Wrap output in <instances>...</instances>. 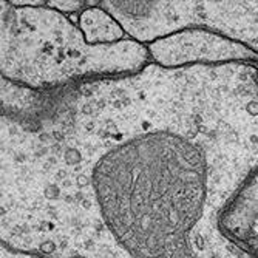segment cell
<instances>
[{
    "mask_svg": "<svg viewBox=\"0 0 258 258\" xmlns=\"http://www.w3.org/2000/svg\"><path fill=\"white\" fill-rule=\"evenodd\" d=\"M93 182L102 218L135 258H200L189 233L203 215L207 162L184 138L155 132L107 153Z\"/></svg>",
    "mask_w": 258,
    "mask_h": 258,
    "instance_id": "6da1fadb",
    "label": "cell"
},
{
    "mask_svg": "<svg viewBox=\"0 0 258 258\" xmlns=\"http://www.w3.org/2000/svg\"><path fill=\"white\" fill-rule=\"evenodd\" d=\"M150 54L162 67L258 59V54L243 42L206 28H189L172 33L153 42L150 45Z\"/></svg>",
    "mask_w": 258,
    "mask_h": 258,
    "instance_id": "7a4b0ae2",
    "label": "cell"
},
{
    "mask_svg": "<svg viewBox=\"0 0 258 258\" xmlns=\"http://www.w3.org/2000/svg\"><path fill=\"white\" fill-rule=\"evenodd\" d=\"M76 101L78 91L72 84L43 90L23 88L16 91V107H4V111L25 128L53 132L67 125Z\"/></svg>",
    "mask_w": 258,
    "mask_h": 258,
    "instance_id": "3957f363",
    "label": "cell"
},
{
    "mask_svg": "<svg viewBox=\"0 0 258 258\" xmlns=\"http://www.w3.org/2000/svg\"><path fill=\"white\" fill-rule=\"evenodd\" d=\"M79 28L88 45H107L124 39L125 31L104 7H88L79 16Z\"/></svg>",
    "mask_w": 258,
    "mask_h": 258,
    "instance_id": "277c9868",
    "label": "cell"
},
{
    "mask_svg": "<svg viewBox=\"0 0 258 258\" xmlns=\"http://www.w3.org/2000/svg\"><path fill=\"white\" fill-rule=\"evenodd\" d=\"M87 2H48V7L53 10H57L63 14H73L81 11L82 7H85Z\"/></svg>",
    "mask_w": 258,
    "mask_h": 258,
    "instance_id": "5b68a950",
    "label": "cell"
},
{
    "mask_svg": "<svg viewBox=\"0 0 258 258\" xmlns=\"http://www.w3.org/2000/svg\"><path fill=\"white\" fill-rule=\"evenodd\" d=\"M2 258H42V256L33 252H23L19 249H13L7 243H2Z\"/></svg>",
    "mask_w": 258,
    "mask_h": 258,
    "instance_id": "8992f818",
    "label": "cell"
},
{
    "mask_svg": "<svg viewBox=\"0 0 258 258\" xmlns=\"http://www.w3.org/2000/svg\"><path fill=\"white\" fill-rule=\"evenodd\" d=\"M7 4L17 8H33V7H42L45 2L43 0H10Z\"/></svg>",
    "mask_w": 258,
    "mask_h": 258,
    "instance_id": "52a82bcc",
    "label": "cell"
},
{
    "mask_svg": "<svg viewBox=\"0 0 258 258\" xmlns=\"http://www.w3.org/2000/svg\"><path fill=\"white\" fill-rule=\"evenodd\" d=\"M244 250H250L253 255L258 256V240H250V241L244 243Z\"/></svg>",
    "mask_w": 258,
    "mask_h": 258,
    "instance_id": "ba28073f",
    "label": "cell"
}]
</instances>
